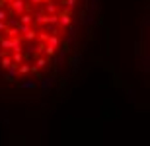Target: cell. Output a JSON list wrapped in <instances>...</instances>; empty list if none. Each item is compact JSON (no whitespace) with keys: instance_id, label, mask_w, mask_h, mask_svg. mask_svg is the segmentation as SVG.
Here are the masks:
<instances>
[{"instance_id":"cell-1","label":"cell","mask_w":150,"mask_h":146,"mask_svg":"<svg viewBox=\"0 0 150 146\" xmlns=\"http://www.w3.org/2000/svg\"><path fill=\"white\" fill-rule=\"evenodd\" d=\"M90 0H0V76L41 80L67 51Z\"/></svg>"}]
</instances>
